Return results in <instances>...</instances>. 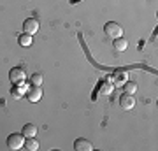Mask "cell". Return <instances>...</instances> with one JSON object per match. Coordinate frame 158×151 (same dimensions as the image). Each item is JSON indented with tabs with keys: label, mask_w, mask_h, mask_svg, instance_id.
<instances>
[{
	"label": "cell",
	"mask_w": 158,
	"mask_h": 151,
	"mask_svg": "<svg viewBox=\"0 0 158 151\" xmlns=\"http://www.w3.org/2000/svg\"><path fill=\"white\" fill-rule=\"evenodd\" d=\"M104 32H106V35H107L109 39H118V37H121L123 35V28L119 27L118 23L114 21H109L106 23V27H104Z\"/></svg>",
	"instance_id": "obj_1"
},
{
	"label": "cell",
	"mask_w": 158,
	"mask_h": 151,
	"mask_svg": "<svg viewBox=\"0 0 158 151\" xmlns=\"http://www.w3.org/2000/svg\"><path fill=\"white\" fill-rule=\"evenodd\" d=\"M23 146H25V135L23 134H11L7 137V148L11 151L21 149Z\"/></svg>",
	"instance_id": "obj_2"
},
{
	"label": "cell",
	"mask_w": 158,
	"mask_h": 151,
	"mask_svg": "<svg viewBox=\"0 0 158 151\" xmlns=\"http://www.w3.org/2000/svg\"><path fill=\"white\" fill-rule=\"evenodd\" d=\"M23 32L28 35H34L39 32V21L35 19V18H28V19H25L23 23Z\"/></svg>",
	"instance_id": "obj_3"
},
{
	"label": "cell",
	"mask_w": 158,
	"mask_h": 151,
	"mask_svg": "<svg viewBox=\"0 0 158 151\" xmlns=\"http://www.w3.org/2000/svg\"><path fill=\"white\" fill-rule=\"evenodd\" d=\"M25 78H27V72L21 67H14L9 72V79H11L12 84H18V83H21V81H25Z\"/></svg>",
	"instance_id": "obj_4"
},
{
	"label": "cell",
	"mask_w": 158,
	"mask_h": 151,
	"mask_svg": "<svg viewBox=\"0 0 158 151\" xmlns=\"http://www.w3.org/2000/svg\"><path fill=\"white\" fill-rule=\"evenodd\" d=\"M25 97H27L30 102H39L40 99H42V88H40V86H32L30 90L25 91Z\"/></svg>",
	"instance_id": "obj_5"
},
{
	"label": "cell",
	"mask_w": 158,
	"mask_h": 151,
	"mask_svg": "<svg viewBox=\"0 0 158 151\" xmlns=\"http://www.w3.org/2000/svg\"><path fill=\"white\" fill-rule=\"evenodd\" d=\"M119 106H121V109H125V111H130V109L135 107V99L132 95H128V93H125V95L119 99Z\"/></svg>",
	"instance_id": "obj_6"
},
{
	"label": "cell",
	"mask_w": 158,
	"mask_h": 151,
	"mask_svg": "<svg viewBox=\"0 0 158 151\" xmlns=\"http://www.w3.org/2000/svg\"><path fill=\"white\" fill-rule=\"evenodd\" d=\"M74 149L76 151H93V144L86 139H77L74 142Z\"/></svg>",
	"instance_id": "obj_7"
},
{
	"label": "cell",
	"mask_w": 158,
	"mask_h": 151,
	"mask_svg": "<svg viewBox=\"0 0 158 151\" xmlns=\"http://www.w3.org/2000/svg\"><path fill=\"white\" fill-rule=\"evenodd\" d=\"M113 48L118 51V53H121V51H127V48H128V40L123 39V37H118V39H114Z\"/></svg>",
	"instance_id": "obj_8"
},
{
	"label": "cell",
	"mask_w": 158,
	"mask_h": 151,
	"mask_svg": "<svg viewBox=\"0 0 158 151\" xmlns=\"http://www.w3.org/2000/svg\"><path fill=\"white\" fill-rule=\"evenodd\" d=\"M21 134L25 135V139H27V137H35V135H37V127H35L34 123H27L23 127Z\"/></svg>",
	"instance_id": "obj_9"
},
{
	"label": "cell",
	"mask_w": 158,
	"mask_h": 151,
	"mask_svg": "<svg viewBox=\"0 0 158 151\" xmlns=\"http://www.w3.org/2000/svg\"><path fill=\"white\" fill-rule=\"evenodd\" d=\"M23 148H25L27 151H37V149H39V142L35 141V137H27Z\"/></svg>",
	"instance_id": "obj_10"
},
{
	"label": "cell",
	"mask_w": 158,
	"mask_h": 151,
	"mask_svg": "<svg viewBox=\"0 0 158 151\" xmlns=\"http://www.w3.org/2000/svg\"><path fill=\"white\" fill-rule=\"evenodd\" d=\"M18 42H19V46H23V48H30V46H32V35L21 34L18 37Z\"/></svg>",
	"instance_id": "obj_11"
},
{
	"label": "cell",
	"mask_w": 158,
	"mask_h": 151,
	"mask_svg": "<svg viewBox=\"0 0 158 151\" xmlns=\"http://www.w3.org/2000/svg\"><path fill=\"white\" fill-rule=\"evenodd\" d=\"M123 86H125V91H127L128 95H134V93L137 91V84L134 83V81H127Z\"/></svg>",
	"instance_id": "obj_12"
},
{
	"label": "cell",
	"mask_w": 158,
	"mask_h": 151,
	"mask_svg": "<svg viewBox=\"0 0 158 151\" xmlns=\"http://www.w3.org/2000/svg\"><path fill=\"white\" fill-rule=\"evenodd\" d=\"M127 78H128L127 72H118L116 74V84H118V86H123V84L127 83Z\"/></svg>",
	"instance_id": "obj_13"
},
{
	"label": "cell",
	"mask_w": 158,
	"mask_h": 151,
	"mask_svg": "<svg viewBox=\"0 0 158 151\" xmlns=\"http://www.w3.org/2000/svg\"><path fill=\"white\" fill-rule=\"evenodd\" d=\"M113 88H114V86L111 83H104L100 86V93H102V95H109V93H113Z\"/></svg>",
	"instance_id": "obj_14"
},
{
	"label": "cell",
	"mask_w": 158,
	"mask_h": 151,
	"mask_svg": "<svg viewBox=\"0 0 158 151\" xmlns=\"http://www.w3.org/2000/svg\"><path fill=\"white\" fill-rule=\"evenodd\" d=\"M30 83L34 84V86H40V84H42V74H34V76L30 78Z\"/></svg>",
	"instance_id": "obj_15"
}]
</instances>
